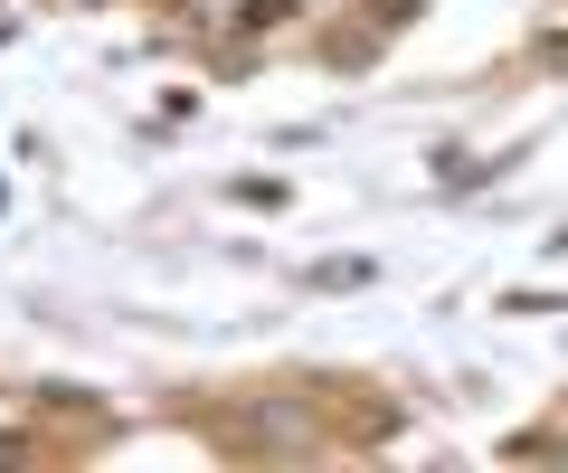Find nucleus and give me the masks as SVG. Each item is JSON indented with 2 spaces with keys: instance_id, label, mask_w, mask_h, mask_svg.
I'll return each instance as SVG.
<instances>
[{
  "instance_id": "f257e3e1",
  "label": "nucleus",
  "mask_w": 568,
  "mask_h": 473,
  "mask_svg": "<svg viewBox=\"0 0 568 473\" xmlns=\"http://www.w3.org/2000/svg\"><path fill=\"white\" fill-rule=\"evenodd\" d=\"M246 435H256V445H313V408L265 398V408H246Z\"/></svg>"
}]
</instances>
